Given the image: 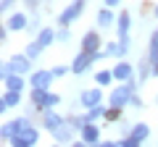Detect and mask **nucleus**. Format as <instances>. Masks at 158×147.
I'll return each instance as SVG.
<instances>
[{"mask_svg":"<svg viewBox=\"0 0 158 147\" xmlns=\"http://www.w3.org/2000/svg\"><path fill=\"white\" fill-rule=\"evenodd\" d=\"M135 79L129 81H121V84L116 87V89L108 95V105H118V108H124V105H132V97H135Z\"/></svg>","mask_w":158,"mask_h":147,"instance_id":"f257e3e1","label":"nucleus"},{"mask_svg":"<svg viewBox=\"0 0 158 147\" xmlns=\"http://www.w3.org/2000/svg\"><path fill=\"white\" fill-rule=\"evenodd\" d=\"M85 6H87V0H74V3H69V6L58 13L56 24L58 26H74V24L79 21V16H82V11H85Z\"/></svg>","mask_w":158,"mask_h":147,"instance_id":"f03ea898","label":"nucleus"},{"mask_svg":"<svg viewBox=\"0 0 158 147\" xmlns=\"http://www.w3.org/2000/svg\"><path fill=\"white\" fill-rule=\"evenodd\" d=\"M37 139H40V131L34 129L32 124H27L21 131H16V134L11 137V145L13 147H32V145H37Z\"/></svg>","mask_w":158,"mask_h":147,"instance_id":"7ed1b4c3","label":"nucleus"},{"mask_svg":"<svg viewBox=\"0 0 158 147\" xmlns=\"http://www.w3.org/2000/svg\"><path fill=\"white\" fill-rule=\"evenodd\" d=\"M53 79H56L53 68H40V71H32L29 84H32V87H42V89H50V81Z\"/></svg>","mask_w":158,"mask_h":147,"instance_id":"20e7f679","label":"nucleus"},{"mask_svg":"<svg viewBox=\"0 0 158 147\" xmlns=\"http://www.w3.org/2000/svg\"><path fill=\"white\" fill-rule=\"evenodd\" d=\"M8 63H11V71H16V74H29V71H32V58H29L27 53H16V55H11Z\"/></svg>","mask_w":158,"mask_h":147,"instance_id":"39448f33","label":"nucleus"},{"mask_svg":"<svg viewBox=\"0 0 158 147\" xmlns=\"http://www.w3.org/2000/svg\"><path fill=\"white\" fill-rule=\"evenodd\" d=\"M79 139L85 142V145H100V129H98V124L87 121L82 126V131H79Z\"/></svg>","mask_w":158,"mask_h":147,"instance_id":"423d86ee","label":"nucleus"},{"mask_svg":"<svg viewBox=\"0 0 158 147\" xmlns=\"http://www.w3.org/2000/svg\"><path fill=\"white\" fill-rule=\"evenodd\" d=\"M79 102H82V108H95L103 102V92H100V84L92 87V89H85L82 95H79Z\"/></svg>","mask_w":158,"mask_h":147,"instance_id":"0eeeda50","label":"nucleus"},{"mask_svg":"<svg viewBox=\"0 0 158 147\" xmlns=\"http://www.w3.org/2000/svg\"><path fill=\"white\" fill-rule=\"evenodd\" d=\"M111 71H113V79H116V81H129V79H135V66L127 63V61H118Z\"/></svg>","mask_w":158,"mask_h":147,"instance_id":"6e6552de","label":"nucleus"},{"mask_svg":"<svg viewBox=\"0 0 158 147\" xmlns=\"http://www.w3.org/2000/svg\"><path fill=\"white\" fill-rule=\"evenodd\" d=\"M92 55L90 53H85V50H79V55L71 61V74H85V71H90V66H92Z\"/></svg>","mask_w":158,"mask_h":147,"instance_id":"1a4fd4ad","label":"nucleus"},{"mask_svg":"<svg viewBox=\"0 0 158 147\" xmlns=\"http://www.w3.org/2000/svg\"><path fill=\"white\" fill-rule=\"evenodd\" d=\"M66 121H63V116H58V113H53V108H45L42 110V126H45L48 131H56L58 126H63Z\"/></svg>","mask_w":158,"mask_h":147,"instance_id":"9d476101","label":"nucleus"},{"mask_svg":"<svg viewBox=\"0 0 158 147\" xmlns=\"http://www.w3.org/2000/svg\"><path fill=\"white\" fill-rule=\"evenodd\" d=\"M100 45H103V37L92 29V32H87L85 37H82V50L85 53H95V50H100Z\"/></svg>","mask_w":158,"mask_h":147,"instance_id":"9b49d317","label":"nucleus"},{"mask_svg":"<svg viewBox=\"0 0 158 147\" xmlns=\"http://www.w3.org/2000/svg\"><path fill=\"white\" fill-rule=\"evenodd\" d=\"M8 29L11 32H24V29L29 26V16L27 13H11V18H8Z\"/></svg>","mask_w":158,"mask_h":147,"instance_id":"f8f14e48","label":"nucleus"},{"mask_svg":"<svg viewBox=\"0 0 158 147\" xmlns=\"http://www.w3.org/2000/svg\"><path fill=\"white\" fill-rule=\"evenodd\" d=\"M50 134H53V139H56V142L66 145V142H74V126L71 124H63V126H58L56 131H50Z\"/></svg>","mask_w":158,"mask_h":147,"instance_id":"ddd939ff","label":"nucleus"},{"mask_svg":"<svg viewBox=\"0 0 158 147\" xmlns=\"http://www.w3.org/2000/svg\"><path fill=\"white\" fill-rule=\"evenodd\" d=\"M19 102H21V92H16V89H6V95H3V100H0V110L6 113L8 108H16Z\"/></svg>","mask_w":158,"mask_h":147,"instance_id":"4468645a","label":"nucleus"},{"mask_svg":"<svg viewBox=\"0 0 158 147\" xmlns=\"http://www.w3.org/2000/svg\"><path fill=\"white\" fill-rule=\"evenodd\" d=\"M127 50H129V47H127L121 40H118V42H116V40H111V42H106V47H103V53H106L108 58H121Z\"/></svg>","mask_w":158,"mask_h":147,"instance_id":"2eb2a0df","label":"nucleus"},{"mask_svg":"<svg viewBox=\"0 0 158 147\" xmlns=\"http://www.w3.org/2000/svg\"><path fill=\"white\" fill-rule=\"evenodd\" d=\"M37 40H40V45H42V47H50L53 42L58 40V32H56L53 26H42V29L37 32Z\"/></svg>","mask_w":158,"mask_h":147,"instance_id":"dca6fc26","label":"nucleus"},{"mask_svg":"<svg viewBox=\"0 0 158 147\" xmlns=\"http://www.w3.org/2000/svg\"><path fill=\"white\" fill-rule=\"evenodd\" d=\"M3 84H6V89H16V92H21L24 89V84H27V81H24V74H8V76H3Z\"/></svg>","mask_w":158,"mask_h":147,"instance_id":"f3484780","label":"nucleus"},{"mask_svg":"<svg viewBox=\"0 0 158 147\" xmlns=\"http://www.w3.org/2000/svg\"><path fill=\"white\" fill-rule=\"evenodd\" d=\"M48 95H50V89H42V87H32L29 102H32V105H37L40 110H42V108H45V102H48Z\"/></svg>","mask_w":158,"mask_h":147,"instance_id":"a211bd4d","label":"nucleus"},{"mask_svg":"<svg viewBox=\"0 0 158 147\" xmlns=\"http://www.w3.org/2000/svg\"><path fill=\"white\" fill-rule=\"evenodd\" d=\"M113 18H116V16H113V11H111L108 6H103L100 11H98V26H100V29L113 26Z\"/></svg>","mask_w":158,"mask_h":147,"instance_id":"6ab92c4d","label":"nucleus"},{"mask_svg":"<svg viewBox=\"0 0 158 147\" xmlns=\"http://www.w3.org/2000/svg\"><path fill=\"white\" fill-rule=\"evenodd\" d=\"M129 26H132V16L129 13H118V18H116V32H118V37H127L129 34Z\"/></svg>","mask_w":158,"mask_h":147,"instance_id":"aec40b11","label":"nucleus"},{"mask_svg":"<svg viewBox=\"0 0 158 147\" xmlns=\"http://www.w3.org/2000/svg\"><path fill=\"white\" fill-rule=\"evenodd\" d=\"M42 50H45V47L40 45V40H37V37H34V40H29V42H27V47H24V53H27V55L32 58V61H37Z\"/></svg>","mask_w":158,"mask_h":147,"instance_id":"412c9836","label":"nucleus"},{"mask_svg":"<svg viewBox=\"0 0 158 147\" xmlns=\"http://www.w3.org/2000/svg\"><path fill=\"white\" fill-rule=\"evenodd\" d=\"M129 134H135L140 142H145L148 137H150V126H148V124H142V121H137V124L129 129Z\"/></svg>","mask_w":158,"mask_h":147,"instance_id":"4be33fe9","label":"nucleus"},{"mask_svg":"<svg viewBox=\"0 0 158 147\" xmlns=\"http://www.w3.org/2000/svg\"><path fill=\"white\" fill-rule=\"evenodd\" d=\"M85 118L87 121H92V124H95L98 118H106V105H95V108H87V113H85Z\"/></svg>","mask_w":158,"mask_h":147,"instance_id":"5701e85b","label":"nucleus"},{"mask_svg":"<svg viewBox=\"0 0 158 147\" xmlns=\"http://www.w3.org/2000/svg\"><path fill=\"white\" fill-rule=\"evenodd\" d=\"M95 81H98L100 87H108L111 81H116V79H113V71H98V74H95Z\"/></svg>","mask_w":158,"mask_h":147,"instance_id":"b1692460","label":"nucleus"},{"mask_svg":"<svg viewBox=\"0 0 158 147\" xmlns=\"http://www.w3.org/2000/svg\"><path fill=\"white\" fill-rule=\"evenodd\" d=\"M118 118H121V108H118V105H108L106 108V121L113 124V121H118Z\"/></svg>","mask_w":158,"mask_h":147,"instance_id":"393cba45","label":"nucleus"},{"mask_svg":"<svg viewBox=\"0 0 158 147\" xmlns=\"http://www.w3.org/2000/svg\"><path fill=\"white\" fill-rule=\"evenodd\" d=\"M69 124L74 126V131H82V126L87 124V118H85V116H71V121H69Z\"/></svg>","mask_w":158,"mask_h":147,"instance_id":"a878e982","label":"nucleus"},{"mask_svg":"<svg viewBox=\"0 0 158 147\" xmlns=\"http://www.w3.org/2000/svg\"><path fill=\"white\" fill-rule=\"evenodd\" d=\"M0 137H3V142H11V137H13L11 121H6V124H3V129H0Z\"/></svg>","mask_w":158,"mask_h":147,"instance_id":"bb28decb","label":"nucleus"},{"mask_svg":"<svg viewBox=\"0 0 158 147\" xmlns=\"http://www.w3.org/2000/svg\"><path fill=\"white\" fill-rule=\"evenodd\" d=\"M58 102H61V95H58V92H50V95H48V102H45V108H56ZM45 108H42V110H45Z\"/></svg>","mask_w":158,"mask_h":147,"instance_id":"cd10ccee","label":"nucleus"},{"mask_svg":"<svg viewBox=\"0 0 158 147\" xmlns=\"http://www.w3.org/2000/svg\"><path fill=\"white\" fill-rule=\"evenodd\" d=\"M27 32L37 37V32H40V21H37V16H32V18H29V26H27Z\"/></svg>","mask_w":158,"mask_h":147,"instance_id":"c85d7f7f","label":"nucleus"},{"mask_svg":"<svg viewBox=\"0 0 158 147\" xmlns=\"http://www.w3.org/2000/svg\"><path fill=\"white\" fill-rule=\"evenodd\" d=\"M69 71H71V66H53V74H56V79H61V76H66Z\"/></svg>","mask_w":158,"mask_h":147,"instance_id":"c756f323","label":"nucleus"},{"mask_svg":"<svg viewBox=\"0 0 158 147\" xmlns=\"http://www.w3.org/2000/svg\"><path fill=\"white\" fill-rule=\"evenodd\" d=\"M69 40V26H58V42H66Z\"/></svg>","mask_w":158,"mask_h":147,"instance_id":"7c9ffc66","label":"nucleus"},{"mask_svg":"<svg viewBox=\"0 0 158 147\" xmlns=\"http://www.w3.org/2000/svg\"><path fill=\"white\" fill-rule=\"evenodd\" d=\"M13 3H16V0H0V11H3V13H8V8H11Z\"/></svg>","mask_w":158,"mask_h":147,"instance_id":"2f4dec72","label":"nucleus"},{"mask_svg":"<svg viewBox=\"0 0 158 147\" xmlns=\"http://www.w3.org/2000/svg\"><path fill=\"white\" fill-rule=\"evenodd\" d=\"M0 42H8V24L0 26Z\"/></svg>","mask_w":158,"mask_h":147,"instance_id":"473e14b6","label":"nucleus"},{"mask_svg":"<svg viewBox=\"0 0 158 147\" xmlns=\"http://www.w3.org/2000/svg\"><path fill=\"white\" fill-rule=\"evenodd\" d=\"M100 147H118V142H113V139H100Z\"/></svg>","mask_w":158,"mask_h":147,"instance_id":"72a5a7b5","label":"nucleus"},{"mask_svg":"<svg viewBox=\"0 0 158 147\" xmlns=\"http://www.w3.org/2000/svg\"><path fill=\"white\" fill-rule=\"evenodd\" d=\"M132 105H135V108H142V97L135 95V97H132Z\"/></svg>","mask_w":158,"mask_h":147,"instance_id":"f704fd0d","label":"nucleus"},{"mask_svg":"<svg viewBox=\"0 0 158 147\" xmlns=\"http://www.w3.org/2000/svg\"><path fill=\"white\" fill-rule=\"evenodd\" d=\"M103 3H106V6H108V8H116V6H118V3H121V0H103Z\"/></svg>","mask_w":158,"mask_h":147,"instance_id":"c9c22d12","label":"nucleus"},{"mask_svg":"<svg viewBox=\"0 0 158 147\" xmlns=\"http://www.w3.org/2000/svg\"><path fill=\"white\" fill-rule=\"evenodd\" d=\"M24 3H27V6H29V8H32V6H37L40 0H24Z\"/></svg>","mask_w":158,"mask_h":147,"instance_id":"e433bc0d","label":"nucleus"},{"mask_svg":"<svg viewBox=\"0 0 158 147\" xmlns=\"http://www.w3.org/2000/svg\"><path fill=\"white\" fill-rule=\"evenodd\" d=\"M153 16L158 18V3H156V6H153Z\"/></svg>","mask_w":158,"mask_h":147,"instance_id":"4c0bfd02","label":"nucleus"},{"mask_svg":"<svg viewBox=\"0 0 158 147\" xmlns=\"http://www.w3.org/2000/svg\"><path fill=\"white\" fill-rule=\"evenodd\" d=\"M156 102H158V92H156Z\"/></svg>","mask_w":158,"mask_h":147,"instance_id":"58836bf2","label":"nucleus"},{"mask_svg":"<svg viewBox=\"0 0 158 147\" xmlns=\"http://www.w3.org/2000/svg\"><path fill=\"white\" fill-rule=\"evenodd\" d=\"M156 76H158V71H156Z\"/></svg>","mask_w":158,"mask_h":147,"instance_id":"ea45409f","label":"nucleus"}]
</instances>
